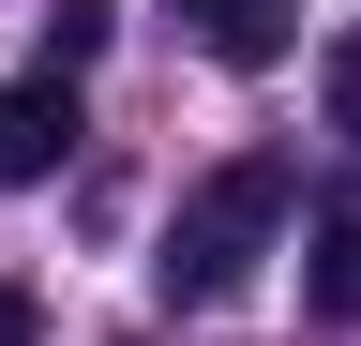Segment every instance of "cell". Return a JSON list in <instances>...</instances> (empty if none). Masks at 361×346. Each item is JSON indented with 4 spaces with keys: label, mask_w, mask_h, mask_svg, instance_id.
Here are the masks:
<instances>
[{
    "label": "cell",
    "mask_w": 361,
    "mask_h": 346,
    "mask_svg": "<svg viewBox=\"0 0 361 346\" xmlns=\"http://www.w3.org/2000/svg\"><path fill=\"white\" fill-rule=\"evenodd\" d=\"M75 136H90V121H75V91H61V75H16V91H0V181H61V166H75Z\"/></svg>",
    "instance_id": "obj_2"
},
{
    "label": "cell",
    "mask_w": 361,
    "mask_h": 346,
    "mask_svg": "<svg viewBox=\"0 0 361 346\" xmlns=\"http://www.w3.org/2000/svg\"><path fill=\"white\" fill-rule=\"evenodd\" d=\"M286 151H241V166H211V181L196 196H180V226H166V256H151V271H166V301H226V286H241L256 271V256H271V226H286Z\"/></svg>",
    "instance_id": "obj_1"
},
{
    "label": "cell",
    "mask_w": 361,
    "mask_h": 346,
    "mask_svg": "<svg viewBox=\"0 0 361 346\" xmlns=\"http://www.w3.org/2000/svg\"><path fill=\"white\" fill-rule=\"evenodd\" d=\"M0 346H45V301L30 286H0Z\"/></svg>",
    "instance_id": "obj_7"
},
{
    "label": "cell",
    "mask_w": 361,
    "mask_h": 346,
    "mask_svg": "<svg viewBox=\"0 0 361 346\" xmlns=\"http://www.w3.org/2000/svg\"><path fill=\"white\" fill-rule=\"evenodd\" d=\"M316 316H361V211H331V241H316Z\"/></svg>",
    "instance_id": "obj_4"
},
{
    "label": "cell",
    "mask_w": 361,
    "mask_h": 346,
    "mask_svg": "<svg viewBox=\"0 0 361 346\" xmlns=\"http://www.w3.org/2000/svg\"><path fill=\"white\" fill-rule=\"evenodd\" d=\"M180 16H196V30H211V61H241V75H256V61H286V0H180Z\"/></svg>",
    "instance_id": "obj_3"
},
{
    "label": "cell",
    "mask_w": 361,
    "mask_h": 346,
    "mask_svg": "<svg viewBox=\"0 0 361 346\" xmlns=\"http://www.w3.org/2000/svg\"><path fill=\"white\" fill-rule=\"evenodd\" d=\"M331 136H361V30L331 46Z\"/></svg>",
    "instance_id": "obj_6"
},
{
    "label": "cell",
    "mask_w": 361,
    "mask_h": 346,
    "mask_svg": "<svg viewBox=\"0 0 361 346\" xmlns=\"http://www.w3.org/2000/svg\"><path fill=\"white\" fill-rule=\"evenodd\" d=\"M106 46V0H45V61H90Z\"/></svg>",
    "instance_id": "obj_5"
}]
</instances>
